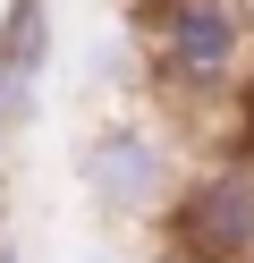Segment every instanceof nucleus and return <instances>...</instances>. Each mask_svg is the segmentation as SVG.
Segmentation results:
<instances>
[{
    "mask_svg": "<svg viewBox=\"0 0 254 263\" xmlns=\"http://www.w3.org/2000/svg\"><path fill=\"white\" fill-rule=\"evenodd\" d=\"M135 60L144 93H161L186 119L237 102L254 68V0H135Z\"/></svg>",
    "mask_w": 254,
    "mask_h": 263,
    "instance_id": "1",
    "label": "nucleus"
},
{
    "mask_svg": "<svg viewBox=\"0 0 254 263\" xmlns=\"http://www.w3.org/2000/svg\"><path fill=\"white\" fill-rule=\"evenodd\" d=\"M68 170H76V195H85L110 229H161V212L178 204L195 153H186L178 119L127 102V110H102V119L76 136Z\"/></svg>",
    "mask_w": 254,
    "mask_h": 263,
    "instance_id": "2",
    "label": "nucleus"
},
{
    "mask_svg": "<svg viewBox=\"0 0 254 263\" xmlns=\"http://www.w3.org/2000/svg\"><path fill=\"white\" fill-rule=\"evenodd\" d=\"M169 263H254V161L212 153L186 170L178 204L161 212Z\"/></svg>",
    "mask_w": 254,
    "mask_h": 263,
    "instance_id": "3",
    "label": "nucleus"
},
{
    "mask_svg": "<svg viewBox=\"0 0 254 263\" xmlns=\"http://www.w3.org/2000/svg\"><path fill=\"white\" fill-rule=\"evenodd\" d=\"M237 119H246V136H254V68H246V85H237Z\"/></svg>",
    "mask_w": 254,
    "mask_h": 263,
    "instance_id": "4",
    "label": "nucleus"
},
{
    "mask_svg": "<svg viewBox=\"0 0 254 263\" xmlns=\"http://www.w3.org/2000/svg\"><path fill=\"white\" fill-rule=\"evenodd\" d=\"M0 263H26V246H17V238H9V229H0Z\"/></svg>",
    "mask_w": 254,
    "mask_h": 263,
    "instance_id": "5",
    "label": "nucleus"
},
{
    "mask_svg": "<svg viewBox=\"0 0 254 263\" xmlns=\"http://www.w3.org/2000/svg\"><path fill=\"white\" fill-rule=\"evenodd\" d=\"M9 136H17V127H9V110H0V153H9Z\"/></svg>",
    "mask_w": 254,
    "mask_h": 263,
    "instance_id": "6",
    "label": "nucleus"
},
{
    "mask_svg": "<svg viewBox=\"0 0 254 263\" xmlns=\"http://www.w3.org/2000/svg\"><path fill=\"white\" fill-rule=\"evenodd\" d=\"M237 153H246V161H254V136H246V144H237Z\"/></svg>",
    "mask_w": 254,
    "mask_h": 263,
    "instance_id": "7",
    "label": "nucleus"
},
{
    "mask_svg": "<svg viewBox=\"0 0 254 263\" xmlns=\"http://www.w3.org/2000/svg\"><path fill=\"white\" fill-rule=\"evenodd\" d=\"M152 263H169V255H152Z\"/></svg>",
    "mask_w": 254,
    "mask_h": 263,
    "instance_id": "8",
    "label": "nucleus"
}]
</instances>
